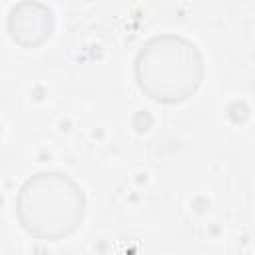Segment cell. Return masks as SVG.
<instances>
[{
	"instance_id": "3",
	"label": "cell",
	"mask_w": 255,
	"mask_h": 255,
	"mask_svg": "<svg viewBox=\"0 0 255 255\" xmlns=\"http://www.w3.org/2000/svg\"><path fill=\"white\" fill-rule=\"evenodd\" d=\"M54 32V14L42 2H20L8 14V34L22 48H38Z\"/></svg>"
},
{
	"instance_id": "2",
	"label": "cell",
	"mask_w": 255,
	"mask_h": 255,
	"mask_svg": "<svg viewBox=\"0 0 255 255\" xmlns=\"http://www.w3.org/2000/svg\"><path fill=\"white\" fill-rule=\"evenodd\" d=\"M16 215L24 231L42 241H62L78 231L86 215L82 185L62 171L30 175L16 195Z\"/></svg>"
},
{
	"instance_id": "1",
	"label": "cell",
	"mask_w": 255,
	"mask_h": 255,
	"mask_svg": "<svg viewBox=\"0 0 255 255\" xmlns=\"http://www.w3.org/2000/svg\"><path fill=\"white\" fill-rule=\"evenodd\" d=\"M133 78L149 100L175 106L201 88L205 60L189 38L171 32L157 34L139 48L133 60Z\"/></svg>"
}]
</instances>
